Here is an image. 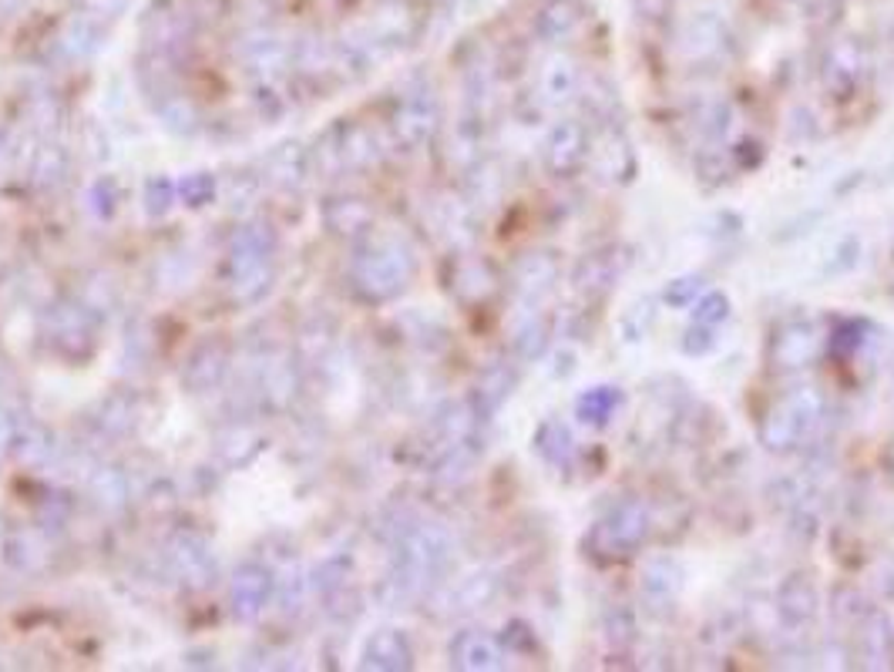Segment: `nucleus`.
I'll use <instances>...</instances> for the list:
<instances>
[{
    "instance_id": "nucleus-19",
    "label": "nucleus",
    "mask_w": 894,
    "mask_h": 672,
    "mask_svg": "<svg viewBox=\"0 0 894 672\" xmlns=\"http://www.w3.org/2000/svg\"><path fill=\"white\" fill-rule=\"evenodd\" d=\"M579 88V68L569 58H555L545 64L541 71V98H548V104H562L576 94Z\"/></svg>"
},
{
    "instance_id": "nucleus-20",
    "label": "nucleus",
    "mask_w": 894,
    "mask_h": 672,
    "mask_svg": "<svg viewBox=\"0 0 894 672\" xmlns=\"http://www.w3.org/2000/svg\"><path fill=\"white\" fill-rule=\"evenodd\" d=\"M680 579H683V572L677 569V562H669V558H652V562L642 569V592L652 602H669L680 589Z\"/></svg>"
},
{
    "instance_id": "nucleus-30",
    "label": "nucleus",
    "mask_w": 894,
    "mask_h": 672,
    "mask_svg": "<svg viewBox=\"0 0 894 672\" xmlns=\"http://www.w3.org/2000/svg\"><path fill=\"white\" fill-rule=\"evenodd\" d=\"M697 323H707V326H717L730 316V299L720 293V289H710L707 296L697 299Z\"/></svg>"
},
{
    "instance_id": "nucleus-31",
    "label": "nucleus",
    "mask_w": 894,
    "mask_h": 672,
    "mask_svg": "<svg viewBox=\"0 0 894 672\" xmlns=\"http://www.w3.org/2000/svg\"><path fill=\"white\" fill-rule=\"evenodd\" d=\"M680 347H683V354H690V357H703L707 350H713V326H707V323H697L683 340H680Z\"/></svg>"
},
{
    "instance_id": "nucleus-29",
    "label": "nucleus",
    "mask_w": 894,
    "mask_h": 672,
    "mask_svg": "<svg viewBox=\"0 0 894 672\" xmlns=\"http://www.w3.org/2000/svg\"><path fill=\"white\" fill-rule=\"evenodd\" d=\"M541 347H545V323H541L538 316H531V319H528L525 326H518V333H515V350H518L521 357H538Z\"/></svg>"
},
{
    "instance_id": "nucleus-12",
    "label": "nucleus",
    "mask_w": 894,
    "mask_h": 672,
    "mask_svg": "<svg viewBox=\"0 0 894 672\" xmlns=\"http://www.w3.org/2000/svg\"><path fill=\"white\" fill-rule=\"evenodd\" d=\"M394 129H397V139L404 145H420L434 135L437 129V104L434 98L427 94H414L407 98L400 108H397V115H394Z\"/></svg>"
},
{
    "instance_id": "nucleus-28",
    "label": "nucleus",
    "mask_w": 894,
    "mask_h": 672,
    "mask_svg": "<svg viewBox=\"0 0 894 672\" xmlns=\"http://www.w3.org/2000/svg\"><path fill=\"white\" fill-rule=\"evenodd\" d=\"M700 296H703V279H700V276H683V279H673V283L666 286L662 303H666V306H673V309H680V306L697 303Z\"/></svg>"
},
{
    "instance_id": "nucleus-27",
    "label": "nucleus",
    "mask_w": 894,
    "mask_h": 672,
    "mask_svg": "<svg viewBox=\"0 0 894 672\" xmlns=\"http://www.w3.org/2000/svg\"><path fill=\"white\" fill-rule=\"evenodd\" d=\"M212 195H215V179H212L209 172H192V175H185V179L179 182V198H182L185 205H192V208L212 202Z\"/></svg>"
},
{
    "instance_id": "nucleus-22",
    "label": "nucleus",
    "mask_w": 894,
    "mask_h": 672,
    "mask_svg": "<svg viewBox=\"0 0 894 672\" xmlns=\"http://www.w3.org/2000/svg\"><path fill=\"white\" fill-rule=\"evenodd\" d=\"M622 407V394L616 387H592L576 400V410L586 424H606Z\"/></svg>"
},
{
    "instance_id": "nucleus-5",
    "label": "nucleus",
    "mask_w": 894,
    "mask_h": 672,
    "mask_svg": "<svg viewBox=\"0 0 894 672\" xmlns=\"http://www.w3.org/2000/svg\"><path fill=\"white\" fill-rule=\"evenodd\" d=\"M649 534V508L639 498H622L599 525H596V541H602L606 554H622L642 544Z\"/></svg>"
},
{
    "instance_id": "nucleus-11",
    "label": "nucleus",
    "mask_w": 894,
    "mask_h": 672,
    "mask_svg": "<svg viewBox=\"0 0 894 672\" xmlns=\"http://www.w3.org/2000/svg\"><path fill=\"white\" fill-rule=\"evenodd\" d=\"M364 669H377V672H400L414 665V649L407 642L404 632L397 629H380L367 639L364 655H360Z\"/></svg>"
},
{
    "instance_id": "nucleus-3",
    "label": "nucleus",
    "mask_w": 894,
    "mask_h": 672,
    "mask_svg": "<svg viewBox=\"0 0 894 672\" xmlns=\"http://www.w3.org/2000/svg\"><path fill=\"white\" fill-rule=\"evenodd\" d=\"M410 276H414V263L397 243H377L354 259V286L367 299H377V303L404 293Z\"/></svg>"
},
{
    "instance_id": "nucleus-26",
    "label": "nucleus",
    "mask_w": 894,
    "mask_h": 672,
    "mask_svg": "<svg viewBox=\"0 0 894 672\" xmlns=\"http://www.w3.org/2000/svg\"><path fill=\"white\" fill-rule=\"evenodd\" d=\"M179 198V185L165 175H152L145 182V212L155 218V215H165L172 208V202Z\"/></svg>"
},
{
    "instance_id": "nucleus-32",
    "label": "nucleus",
    "mask_w": 894,
    "mask_h": 672,
    "mask_svg": "<svg viewBox=\"0 0 894 672\" xmlns=\"http://www.w3.org/2000/svg\"><path fill=\"white\" fill-rule=\"evenodd\" d=\"M887 461H891V468H894V444H891V451H887ZM894 475V471H891Z\"/></svg>"
},
{
    "instance_id": "nucleus-7",
    "label": "nucleus",
    "mask_w": 894,
    "mask_h": 672,
    "mask_svg": "<svg viewBox=\"0 0 894 672\" xmlns=\"http://www.w3.org/2000/svg\"><path fill=\"white\" fill-rule=\"evenodd\" d=\"M273 586H276V579H273L270 569H263V566H243V569L236 572V579H233V592H230V599H233V615L243 619V622L260 619L263 609H266L270 599H273Z\"/></svg>"
},
{
    "instance_id": "nucleus-14",
    "label": "nucleus",
    "mask_w": 894,
    "mask_h": 672,
    "mask_svg": "<svg viewBox=\"0 0 894 672\" xmlns=\"http://www.w3.org/2000/svg\"><path fill=\"white\" fill-rule=\"evenodd\" d=\"M626 266H629V256H622V250L589 253L576 269V286L586 293H606L616 286V279L622 276Z\"/></svg>"
},
{
    "instance_id": "nucleus-4",
    "label": "nucleus",
    "mask_w": 894,
    "mask_h": 672,
    "mask_svg": "<svg viewBox=\"0 0 894 672\" xmlns=\"http://www.w3.org/2000/svg\"><path fill=\"white\" fill-rule=\"evenodd\" d=\"M447 554H451V541H447V534L440 528L420 525V528L407 531L400 541V558H397V586L407 595L420 592L444 569Z\"/></svg>"
},
{
    "instance_id": "nucleus-23",
    "label": "nucleus",
    "mask_w": 894,
    "mask_h": 672,
    "mask_svg": "<svg viewBox=\"0 0 894 672\" xmlns=\"http://www.w3.org/2000/svg\"><path fill=\"white\" fill-rule=\"evenodd\" d=\"M511 387H515V370L511 367H491L488 374H485V380L478 384V410L481 414H491V410H498L505 400H508V394H511Z\"/></svg>"
},
{
    "instance_id": "nucleus-10",
    "label": "nucleus",
    "mask_w": 894,
    "mask_h": 672,
    "mask_svg": "<svg viewBox=\"0 0 894 672\" xmlns=\"http://www.w3.org/2000/svg\"><path fill=\"white\" fill-rule=\"evenodd\" d=\"M814 354H817V333L811 323H788L770 344L773 367H788V370L807 367L814 360Z\"/></svg>"
},
{
    "instance_id": "nucleus-8",
    "label": "nucleus",
    "mask_w": 894,
    "mask_h": 672,
    "mask_svg": "<svg viewBox=\"0 0 894 672\" xmlns=\"http://www.w3.org/2000/svg\"><path fill=\"white\" fill-rule=\"evenodd\" d=\"M169 558H172V569L182 582L202 589L215 579V558L209 551V544L199 538V534H179L172 544H169Z\"/></svg>"
},
{
    "instance_id": "nucleus-18",
    "label": "nucleus",
    "mask_w": 894,
    "mask_h": 672,
    "mask_svg": "<svg viewBox=\"0 0 894 672\" xmlns=\"http://www.w3.org/2000/svg\"><path fill=\"white\" fill-rule=\"evenodd\" d=\"M555 279H558V259L548 253H528L515 266V289L528 299L548 293Z\"/></svg>"
},
{
    "instance_id": "nucleus-13",
    "label": "nucleus",
    "mask_w": 894,
    "mask_h": 672,
    "mask_svg": "<svg viewBox=\"0 0 894 672\" xmlns=\"http://www.w3.org/2000/svg\"><path fill=\"white\" fill-rule=\"evenodd\" d=\"M592 155H596V169H599L609 182H629V179H632L636 159H632L629 139L616 129V122L606 125V132L599 135Z\"/></svg>"
},
{
    "instance_id": "nucleus-24",
    "label": "nucleus",
    "mask_w": 894,
    "mask_h": 672,
    "mask_svg": "<svg viewBox=\"0 0 894 672\" xmlns=\"http://www.w3.org/2000/svg\"><path fill=\"white\" fill-rule=\"evenodd\" d=\"M861 632H857V642H861V659H884L887 649H891V629H887V619L877 615V612H867L861 622Z\"/></svg>"
},
{
    "instance_id": "nucleus-1",
    "label": "nucleus",
    "mask_w": 894,
    "mask_h": 672,
    "mask_svg": "<svg viewBox=\"0 0 894 672\" xmlns=\"http://www.w3.org/2000/svg\"><path fill=\"white\" fill-rule=\"evenodd\" d=\"M821 414H824L821 390L817 387H801V390H794L784 400H776L766 410V417L760 424V437H763V444L770 447V451H791V447H798L811 434V427L821 420Z\"/></svg>"
},
{
    "instance_id": "nucleus-9",
    "label": "nucleus",
    "mask_w": 894,
    "mask_h": 672,
    "mask_svg": "<svg viewBox=\"0 0 894 672\" xmlns=\"http://www.w3.org/2000/svg\"><path fill=\"white\" fill-rule=\"evenodd\" d=\"M451 665L455 669H468V672H491L505 665V649L491 632H458L451 642Z\"/></svg>"
},
{
    "instance_id": "nucleus-2",
    "label": "nucleus",
    "mask_w": 894,
    "mask_h": 672,
    "mask_svg": "<svg viewBox=\"0 0 894 672\" xmlns=\"http://www.w3.org/2000/svg\"><path fill=\"white\" fill-rule=\"evenodd\" d=\"M273 250H276V240L263 226H250L236 236L233 253H230V279L240 299L253 303L266 293L273 279Z\"/></svg>"
},
{
    "instance_id": "nucleus-25",
    "label": "nucleus",
    "mask_w": 894,
    "mask_h": 672,
    "mask_svg": "<svg viewBox=\"0 0 894 672\" xmlns=\"http://www.w3.org/2000/svg\"><path fill=\"white\" fill-rule=\"evenodd\" d=\"M535 440H538V455H541L548 465H562V461L572 455V437H569L566 424H558V420L541 424V430H538Z\"/></svg>"
},
{
    "instance_id": "nucleus-15",
    "label": "nucleus",
    "mask_w": 894,
    "mask_h": 672,
    "mask_svg": "<svg viewBox=\"0 0 894 672\" xmlns=\"http://www.w3.org/2000/svg\"><path fill=\"white\" fill-rule=\"evenodd\" d=\"M582 21H586L582 0H545L535 18V28L545 41H566L579 31Z\"/></svg>"
},
{
    "instance_id": "nucleus-17",
    "label": "nucleus",
    "mask_w": 894,
    "mask_h": 672,
    "mask_svg": "<svg viewBox=\"0 0 894 672\" xmlns=\"http://www.w3.org/2000/svg\"><path fill=\"white\" fill-rule=\"evenodd\" d=\"M861 68H864L861 51H857L851 41L837 44V48L827 54V61H824V84H827V91L837 94V98H844V94L861 81Z\"/></svg>"
},
{
    "instance_id": "nucleus-21",
    "label": "nucleus",
    "mask_w": 894,
    "mask_h": 672,
    "mask_svg": "<svg viewBox=\"0 0 894 672\" xmlns=\"http://www.w3.org/2000/svg\"><path fill=\"white\" fill-rule=\"evenodd\" d=\"M333 233L341 236H354V233H367V226L374 222V212L360 202V198H337L326 212Z\"/></svg>"
},
{
    "instance_id": "nucleus-16",
    "label": "nucleus",
    "mask_w": 894,
    "mask_h": 672,
    "mask_svg": "<svg viewBox=\"0 0 894 672\" xmlns=\"http://www.w3.org/2000/svg\"><path fill=\"white\" fill-rule=\"evenodd\" d=\"M776 609H780V615H784V622L788 625H804V622H811L814 619V612H817V589H814V582H811V576H791L784 586H780V592H776Z\"/></svg>"
},
{
    "instance_id": "nucleus-6",
    "label": "nucleus",
    "mask_w": 894,
    "mask_h": 672,
    "mask_svg": "<svg viewBox=\"0 0 894 672\" xmlns=\"http://www.w3.org/2000/svg\"><path fill=\"white\" fill-rule=\"evenodd\" d=\"M589 155V132L582 122H558L545 145V165L551 175L566 179L572 175Z\"/></svg>"
}]
</instances>
